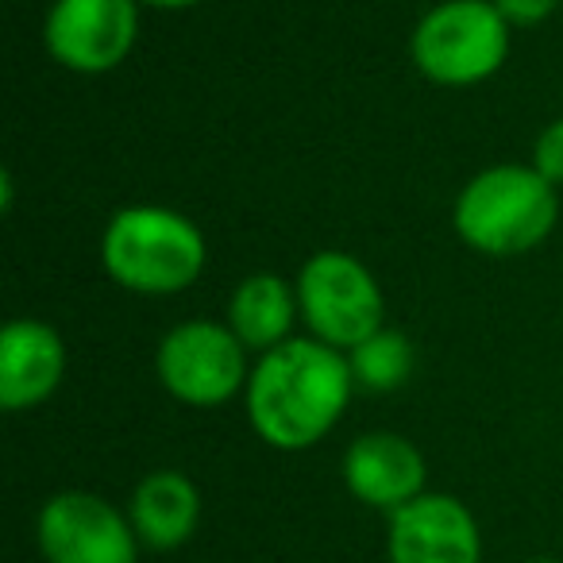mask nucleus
Segmentation results:
<instances>
[{
	"label": "nucleus",
	"mask_w": 563,
	"mask_h": 563,
	"mask_svg": "<svg viewBox=\"0 0 563 563\" xmlns=\"http://www.w3.org/2000/svg\"><path fill=\"white\" fill-rule=\"evenodd\" d=\"M509 55V24L494 0H444L413 32V63L437 86L486 81Z\"/></svg>",
	"instance_id": "4"
},
{
	"label": "nucleus",
	"mask_w": 563,
	"mask_h": 563,
	"mask_svg": "<svg viewBox=\"0 0 563 563\" xmlns=\"http://www.w3.org/2000/svg\"><path fill=\"white\" fill-rule=\"evenodd\" d=\"M347 363H352L355 383L367 386V390H398L409 378V371H413V344L401 332L383 329L371 340H363L360 347H352V360Z\"/></svg>",
	"instance_id": "14"
},
{
	"label": "nucleus",
	"mask_w": 563,
	"mask_h": 563,
	"mask_svg": "<svg viewBox=\"0 0 563 563\" xmlns=\"http://www.w3.org/2000/svg\"><path fill=\"white\" fill-rule=\"evenodd\" d=\"M109 278L135 294H178L205 271V235L194 220L163 205H128L101 240Z\"/></svg>",
	"instance_id": "3"
},
{
	"label": "nucleus",
	"mask_w": 563,
	"mask_h": 563,
	"mask_svg": "<svg viewBox=\"0 0 563 563\" xmlns=\"http://www.w3.org/2000/svg\"><path fill=\"white\" fill-rule=\"evenodd\" d=\"M247 347L232 329L217 321L174 324L155 355V371L163 386L178 401L197 409L224 406L247 383Z\"/></svg>",
	"instance_id": "6"
},
{
	"label": "nucleus",
	"mask_w": 563,
	"mask_h": 563,
	"mask_svg": "<svg viewBox=\"0 0 563 563\" xmlns=\"http://www.w3.org/2000/svg\"><path fill=\"white\" fill-rule=\"evenodd\" d=\"M352 363L321 340H286L247 378L251 429L282 452L317 444L352 401Z\"/></svg>",
	"instance_id": "1"
},
{
	"label": "nucleus",
	"mask_w": 563,
	"mask_h": 563,
	"mask_svg": "<svg viewBox=\"0 0 563 563\" xmlns=\"http://www.w3.org/2000/svg\"><path fill=\"white\" fill-rule=\"evenodd\" d=\"M390 563H478L475 517L448 494L406 501L390 517Z\"/></svg>",
	"instance_id": "9"
},
{
	"label": "nucleus",
	"mask_w": 563,
	"mask_h": 563,
	"mask_svg": "<svg viewBox=\"0 0 563 563\" xmlns=\"http://www.w3.org/2000/svg\"><path fill=\"white\" fill-rule=\"evenodd\" d=\"M344 483L367 506L398 509L421 498L424 460L406 437L394 432H367L344 455Z\"/></svg>",
	"instance_id": "11"
},
{
	"label": "nucleus",
	"mask_w": 563,
	"mask_h": 563,
	"mask_svg": "<svg viewBox=\"0 0 563 563\" xmlns=\"http://www.w3.org/2000/svg\"><path fill=\"white\" fill-rule=\"evenodd\" d=\"M555 4H560V0H494V9L506 16V24H517V27L544 24L555 12Z\"/></svg>",
	"instance_id": "16"
},
{
	"label": "nucleus",
	"mask_w": 563,
	"mask_h": 563,
	"mask_svg": "<svg viewBox=\"0 0 563 563\" xmlns=\"http://www.w3.org/2000/svg\"><path fill=\"white\" fill-rule=\"evenodd\" d=\"M298 313V290H290L278 274L258 271L235 286L232 306H228V329L240 336L247 352H271L290 340Z\"/></svg>",
	"instance_id": "12"
},
{
	"label": "nucleus",
	"mask_w": 563,
	"mask_h": 563,
	"mask_svg": "<svg viewBox=\"0 0 563 563\" xmlns=\"http://www.w3.org/2000/svg\"><path fill=\"white\" fill-rule=\"evenodd\" d=\"M40 548L51 563H135V532L97 494H58L40 514Z\"/></svg>",
	"instance_id": "8"
},
{
	"label": "nucleus",
	"mask_w": 563,
	"mask_h": 563,
	"mask_svg": "<svg viewBox=\"0 0 563 563\" xmlns=\"http://www.w3.org/2000/svg\"><path fill=\"white\" fill-rule=\"evenodd\" d=\"M298 309L313 340L352 352L383 332V290L375 274L344 251H321L298 274Z\"/></svg>",
	"instance_id": "5"
},
{
	"label": "nucleus",
	"mask_w": 563,
	"mask_h": 563,
	"mask_svg": "<svg viewBox=\"0 0 563 563\" xmlns=\"http://www.w3.org/2000/svg\"><path fill=\"white\" fill-rule=\"evenodd\" d=\"M201 498L178 471H155L132 494V529L151 548H178L194 537Z\"/></svg>",
	"instance_id": "13"
},
{
	"label": "nucleus",
	"mask_w": 563,
	"mask_h": 563,
	"mask_svg": "<svg viewBox=\"0 0 563 563\" xmlns=\"http://www.w3.org/2000/svg\"><path fill=\"white\" fill-rule=\"evenodd\" d=\"M560 217L555 186L537 166L501 163L475 174L455 197V232L483 255H525L540 247Z\"/></svg>",
	"instance_id": "2"
},
{
	"label": "nucleus",
	"mask_w": 563,
	"mask_h": 563,
	"mask_svg": "<svg viewBox=\"0 0 563 563\" xmlns=\"http://www.w3.org/2000/svg\"><path fill=\"white\" fill-rule=\"evenodd\" d=\"M140 4H151V9H194L201 0H140Z\"/></svg>",
	"instance_id": "17"
},
{
	"label": "nucleus",
	"mask_w": 563,
	"mask_h": 563,
	"mask_svg": "<svg viewBox=\"0 0 563 563\" xmlns=\"http://www.w3.org/2000/svg\"><path fill=\"white\" fill-rule=\"evenodd\" d=\"M532 166H537L540 178H548L552 186H563V120H555V124H548L540 132Z\"/></svg>",
	"instance_id": "15"
},
{
	"label": "nucleus",
	"mask_w": 563,
	"mask_h": 563,
	"mask_svg": "<svg viewBox=\"0 0 563 563\" xmlns=\"http://www.w3.org/2000/svg\"><path fill=\"white\" fill-rule=\"evenodd\" d=\"M140 35V0H55L43 40L58 66L74 74H109L132 55Z\"/></svg>",
	"instance_id": "7"
},
{
	"label": "nucleus",
	"mask_w": 563,
	"mask_h": 563,
	"mask_svg": "<svg viewBox=\"0 0 563 563\" xmlns=\"http://www.w3.org/2000/svg\"><path fill=\"white\" fill-rule=\"evenodd\" d=\"M66 375V347L51 324L12 321L0 332V406L32 409L58 390Z\"/></svg>",
	"instance_id": "10"
}]
</instances>
